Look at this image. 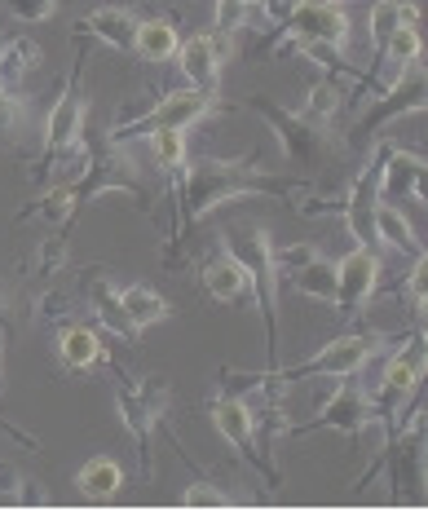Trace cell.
<instances>
[{
    "label": "cell",
    "instance_id": "obj_11",
    "mask_svg": "<svg viewBox=\"0 0 428 512\" xmlns=\"http://www.w3.org/2000/svg\"><path fill=\"white\" fill-rule=\"evenodd\" d=\"M376 287H380V252L353 248L349 256L336 261V301H331V309L340 318H358L362 305L376 296Z\"/></svg>",
    "mask_w": 428,
    "mask_h": 512
},
{
    "label": "cell",
    "instance_id": "obj_8",
    "mask_svg": "<svg viewBox=\"0 0 428 512\" xmlns=\"http://www.w3.org/2000/svg\"><path fill=\"white\" fill-rule=\"evenodd\" d=\"M80 76H84V53H76V67H71L67 89H62L58 106H53L49 120H45V151H40L36 168H31L36 177H45L62 155H71V151L80 146V133H84V93H80Z\"/></svg>",
    "mask_w": 428,
    "mask_h": 512
},
{
    "label": "cell",
    "instance_id": "obj_30",
    "mask_svg": "<svg viewBox=\"0 0 428 512\" xmlns=\"http://www.w3.org/2000/svg\"><path fill=\"white\" fill-rule=\"evenodd\" d=\"M384 62H393V67H406V62H415V58H424V36H420V27H393V36L384 40Z\"/></svg>",
    "mask_w": 428,
    "mask_h": 512
},
{
    "label": "cell",
    "instance_id": "obj_40",
    "mask_svg": "<svg viewBox=\"0 0 428 512\" xmlns=\"http://www.w3.org/2000/svg\"><path fill=\"white\" fill-rule=\"evenodd\" d=\"M23 486H27L23 473H18L14 464L0 460V499H5V504H27V490Z\"/></svg>",
    "mask_w": 428,
    "mask_h": 512
},
{
    "label": "cell",
    "instance_id": "obj_34",
    "mask_svg": "<svg viewBox=\"0 0 428 512\" xmlns=\"http://www.w3.org/2000/svg\"><path fill=\"white\" fill-rule=\"evenodd\" d=\"M296 53H305V58L318 62L323 71L345 67V45H331V40H296Z\"/></svg>",
    "mask_w": 428,
    "mask_h": 512
},
{
    "label": "cell",
    "instance_id": "obj_24",
    "mask_svg": "<svg viewBox=\"0 0 428 512\" xmlns=\"http://www.w3.org/2000/svg\"><path fill=\"white\" fill-rule=\"evenodd\" d=\"M120 305H124V314H128V323H133V332H137V336H142L146 327L164 323V318L173 314V305H168L164 296H159L155 287H146V283L120 287Z\"/></svg>",
    "mask_w": 428,
    "mask_h": 512
},
{
    "label": "cell",
    "instance_id": "obj_31",
    "mask_svg": "<svg viewBox=\"0 0 428 512\" xmlns=\"http://www.w3.org/2000/svg\"><path fill=\"white\" fill-rule=\"evenodd\" d=\"M261 5V0H217V18H212V31L217 36L234 40L243 31V23H248V14Z\"/></svg>",
    "mask_w": 428,
    "mask_h": 512
},
{
    "label": "cell",
    "instance_id": "obj_17",
    "mask_svg": "<svg viewBox=\"0 0 428 512\" xmlns=\"http://www.w3.org/2000/svg\"><path fill=\"white\" fill-rule=\"evenodd\" d=\"M76 36H93L102 40V45L120 49V53H133V40H137V14L124 5H102L93 9L89 18H80Z\"/></svg>",
    "mask_w": 428,
    "mask_h": 512
},
{
    "label": "cell",
    "instance_id": "obj_4",
    "mask_svg": "<svg viewBox=\"0 0 428 512\" xmlns=\"http://www.w3.org/2000/svg\"><path fill=\"white\" fill-rule=\"evenodd\" d=\"M389 345L384 336L376 332H349V336H336L331 345H323L314 358L296 362V367H283V371H256V380H270V384H296V380H318V376H358L362 367H367L371 358L380 354V349Z\"/></svg>",
    "mask_w": 428,
    "mask_h": 512
},
{
    "label": "cell",
    "instance_id": "obj_25",
    "mask_svg": "<svg viewBox=\"0 0 428 512\" xmlns=\"http://www.w3.org/2000/svg\"><path fill=\"white\" fill-rule=\"evenodd\" d=\"M376 234H380V243H389L393 252L424 256V243L415 239V226L406 221V212L398 204H384V199H380V208H376Z\"/></svg>",
    "mask_w": 428,
    "mask_h": 512
},
{
    "label": "cell",
    "instance_id": "obj_26",
    "mask_svg": "<svg viewBox=\"0 0 428 512\" xmlns=\"http://www.w3.org/2000/svg\"><path fill=\"white\" fill-rule=\"evenodd\" d=\"M27 128H31V98L23 102L18 93H5V89H0V151L23 155Z\"/></svg>",
    "mask_w": 428,
    "mask_h": 512
},
{
    "label": "cell",
    "instance_id": "obj_10",
    "mask_svg": "<svg viewBox=\"0 0 428 512\" xmlns=\"http://www.w3.org/2000/svg\"><path fill=\"white\" fill-rule=\"evenodd\" d=\"M420 384H424V336H415L384 362L380 393H376V402H371V407H376V420L380 415H398V407H406V402L420 393Z\"/></svg>",
    "mask_w": 428,
    "mask_h": 512
},
{
    "label": "cell",
    "instance_id": "obj_20",
    "mask_svg": "<svg viewBox=\"0 0 428 512\" xmlns=\"http://www.w3.org/2000/svg\"><path fill=\"white\" fill-rule=\"evenodd\" d=\"M199 279H203V292H208L212 301H221V305H234V301L252 305V283H248V274H243L239 261H230L226 252H221L217 261L203 265Z\"/></svg>",
    "mask_w": 428,
    "mask_h": 512
},
{
    "label": "cell",
    "instance_id": "obj_33",
    "mask_svg": "<svg viewBox=\"0 0 428 512\" xmlns=\"http://www.w3.org/2000/svg\"><path fill=\"white\" fill-rule=\"evenodd\" d=\"M14 23H49L58 14V0H0Z\"/></svg>",
    "mask_w": 428,
    "mask_h": 512
},
{
    "label": "cell",
    "instance_id": "obj_39",
    "mask_svg": "<svg viewBox=\"0 0 428 512\" xmlns=\"http://www.w3.org/2000/svg\"><path fill=\"white\" fill-rule=\"evenodd\" d=\"M424 274H428L424 256H415V270L402 279V296H406V305H411L415 314H424Z\"/></svg>",
    "mask_w": 428,
    "mask_h": 512
},
{
    "label": "cell",
    "instance_id": "obj_2",
    "mask_svg": "<svg viewBox=\"0 0 428 512\" xmlns=\"http://www.w3.org/2000/svg\"><path fill=\"white\" fill-rule=\"evenodd\" d=\"M221 252L239 261V270L252 283V305L265 318V349L270 358L278 354V270H274V239L261 221H239V226L221 230Z\"/></svg>",
    "mask_w": 428,
    "mask_h": 512
},
{
    "label": "cell",
    "instance_id": "obj_36",
    "mask_svg": "<svg viewBox=\"0 0 428 512\" xmlns=\"http://www.w3.org/2000/svg\"><path fill=\"white\" fill-rule=\"evenodd\" d=\"M36 314L45 318V323H71V318H76V301H71L67 292H58V287H53V292H45L36 301Z\"/></svg>",
    "mask_w": 428,
    "mask_h": 512
},
{
    "label": "cell",
    "instance_id": "obj_22",
    "mask_svg": "<svg viewBox=\"0 0 428 512\" xmlns=\"http://www.w3.org/2000/svg\"><path fill=\"white\" fill-rule=\"evenodd\" d=\"M177 18H146L137 23V40H133V53L142 62H173L177 58Z\"/></svg>",
    "mask_w": 428,
    "mask_h": 512
},
{
    "label": "cell",
    "instance_id": "obj_6",
    "mask_svg": "<svg viewBox=\"0 0 428 512\" xmlns=\"http://www.w3.org/2000/svg\"><path fill=\"white\" fill-rule=\"evenodd\" d=\"M168 402H173V384L164 376H142V380H120V389H115V407H120V420L124 429L137 437V446H142V477H151V433L164 424L168 415Z\"/></svg>",
    "mask_w": 428,
    "mask_h": 512
},
{
    "label": "cell",
    "instance_id": "obj_27",
    "mask_svg": "<svg viewBox=\"0 0 428 512\" xmlns=\"http://www.w3.org/2000/svg\"><path fill=\"white\" fill-rule=\"evenodd\" d=\"M76 486L84 499H111L115 490L124 486V468L111 460V455H98V460H89L76 473Z\"/></svg>",
    "mask_w": 428,
    "mask_h": 512
},
{
    "label": "cell",
    "instance_id": "obj_32",
    "mask_svg": "<svg viewBox=\"0 0 428 512\" xmlns=\"http://www.w3.org/2000/svg\"><path fill=\"white\" fill-rule=\"evenodd\" d=\"M393 27H402V9L398 0H376L371 5V49H384V40L393 36Z\"/></svg>",
    "mask_w": 428,
    "mask_h": 512
},
{
    "label": "cell",
    "instance_id": "obj_29",
    "mask_svg": "<svg viewBox=\"0 0 428 512\" xmlns=\"http://www.w3.org/2000/svg\"><path fill=\"white\" fill-rule=\"evenodd\" d=\"M340 106H345V93H340V84L336 80H318L314 89H309L301 115H309V120H318V124H327V120H336Z\"/></svg>",
    "mask_w": 428,
    "mask_h": 512
},
{
    "label": "cell",
    "instance_id": "obj_21",
    "mask_svg": "<svg viewBox=\"0 0 428 512\" xmlns=\"http://www.w3.org/2000/svg\"><path fill=\"white\" fill-rule=\"evenodd\" d=\"M40 62H45V53H40L36 40H27V36L5 40V45H0V89L18 93L31 71H40Z\"/></svg>",
    "mask_w": 428,
    "mask_h": 512
},
{
    "label": "cell",
    "instance_id": "obj_18",
    "mask_svg": "<svg viewBox=\"0 0 428 512\" xmlns=\"http://www.w3.org/2000/svg\"><path fill=\"white\" fill-rule=\"evenodd\" d=\"M58 362L67 371H93L106 362V340L102 332H93V327L84 323H58Z\"/></svg>",
    "mask_w": 428,
    "mask_h": 512
},
{
    "label": "cell",
    "instance_id": "obj_1",
    "mask_svg": "<svg viewBox=\"0 0 428 512\" xmlns=\"http://www.w3.org/2000/svg\"><path fill=\"white\" fill-rule=\"evenodd\" d=\"M168 190L181 204V221L199 226L208 212H217L230 199H256V195H283L296 199L301 181L292 177H274L270 168H261V155H243V159H217V155H199L195 164H181V173L168 177Z\"/></svg>",
    "mask_w": 428,
    "mask_h": 512
},
{
    "label": "cell",
    "instance_id": "obj_19",
    "mask_svg": "<svg viewBox=\"0 0 428 512\" xmlns=\"http://www.w3.org/2000/svg\"><path fill=\"white\" fill-rule=\"evenodd\" d=\"M406 437L402 446L393 451V486H398L402 499H420V486H424V437H420V420H406L402 424Z\"/></svg>",
    "mask_w": 428,
    "mask_h": 512
},
{
    "label": "cell",
    "instance_id": "obj_14",
    "mask_svg": "<svg viewBox=\"0 0 428 512\" xmlns=\"http://www.w3.org/2000/svg\"><path fill=\"white\" fill-rule=\"evenodd\" d=\"M292 40H331V45H349V14L340 0H296L283 18Z\"/></svg>",
    "mask_w": 428,
    "mask_h": 512
},
{
    "label": "cell",
    "instance_id": "obj_42",
    "mask_svg": "<svg viewBox=\"0 0 428 512\" xmlns=\"http://www.w3.org/2000/svg\"><path fill=\"white\" fill-rule=\"evenodd\" d=\"M5 340H9V336H5V332H0V354H5Z\"/></svg>",
    "mask_w": 428,
    "mask_h": 512
},
{
    "label": "cell",
    "instance_id": "obj_12",
    "mask_svg": "<svg viewBox=\"0 0 428 512\" xmlns=\"http://www.w3.org/2000/svg\"><path fill=\"white\" fill-rule=\"evenodd\" d=\"M212 424H217V433L226 437L234 451L243 455L248 464H256L265 477L278 486V468L261 455V442H256V415L248 407V398H230V393H221L217 402H212Z\"/></svg>",
    "mask_w": 428,
    "mask_h": 512
},
{
    "label": "cell",
    "instance_id": "obj_38",
    "mask_svg": "<svg viewBox=\"0 0 428 512\" xmlns=\"http://www.w3.org/2000/svg\"><path fill=\"white\" fill-rule=\"evenodd\" d=\"M270 256H274L278 279H283V274H292L296 265H305L309 256H318V248H314V243H287V248H274Z\"/></svg>",
    "mask_w": 428,
    "mask_h": 512
},
{
    "label": "cell",
    "instance_id": "obj_16",
    "mask_svg": "<svg viewBox=\"0 0 428 512\" xmlns=\"http://www.w3.org/2000/svg\"><path fill=\"white\" fill-rule=\"evenodd\" d=\"M380 199L384 204H402V199H424V155L393 146L380 168Z\"/></svg>",
    "mask_w": 428,
    "mask_h": 512
},
{
    "label": "cell",
    "instance_id": "obj_15",
    "mask_svg": "<svg viewBox=\"0 0 428 512\" xmlns=\"http://www.w3.org/2000/svg\"><path fill=\"white\" fill-rule=\"evenodd\" d=\"M76 292H80V301L89 305V314L98 318V327H106L111 336H120V340H137L133 332V323H128V314H124V305H120V287H115V279L106 270H84L80 274V283H76Z\"/></svg>",
    "mask_w": 428,
    "mask_h": 512
},
{
    "label": "cell",
    "instance_id": "obj_41",
    "mask_svg": "<svg viewBox=\"0 0 428 512\" xmlns=\"http://www.w3.org/2000/svg\"><path fill=\"white\" fill-rule=\"evenodd\" d=\"M0 332L9 336V301H5V292H0Z\"/></svg>",
    "mask_w": 428,
    "mask_h": 512
},
{
    "label": "cell",
    "instance_id": "obj_3",
    "mask_svg": "<svg viewBox=\"0 0 428 512\" xmlns=\"http://www.w3.org/2000/svg\"><path fill=\"white\" fill-rule=\"evenodd\" d=\"M243 106L256 111L265 124L274 128V137H278V146H283L287 164H292L301 177L323 173L331 159L345 151V146H340L336 137L327 133V124L309 120V115H301V111H287V106H278V102L265 98V93H252V98H243Z\"/></svg>",
    "mask_w": 428,
    "mask_h": 512
},
{
    "label": "cell",
    "instance_id": "obj_23",
    "mask_svg": "<svg viewBox=\"0 0 428 512\" xmlns=\"http://www.w3.org/2000/svg\"><path fill=\"white\" fill-rule=\"evenodd\" d=\"M283 279L292 283L301 296H309V301H323V305L336 301V261H327L323 252L309 256L305 265H296V270L283 274Z\"/></svg>",
    "mask_w": 428,
    "mask_h": 512
},
{
    "label": "cell",
    "instance_id": "obj_35",
    "mask_svg": "<svg viewBox=\"0 0 428 512\" xmlns=\"http://www.w3.org/2000/svg\"><path fill=\"white\" fill-rule=\"evenodd\" d=\"M67 265V230H53L45 243H40V261H36V274H58Z\"/></svg>",
    "mask_w": 428,
    "mask_h": 512
},
{
    "label": "cell",
    "instance_id": "obj_13",
    "mask_svg": "<svg viewBox=\"0 0 428 512\" xmlns=\"http://www.w3.org/2000/svg\"><path fill=\"white\" fill-rule=\"evenodd\" d=\"M230 45L234 40L217 36V31H199V36L181 40L173 62L181 67V76L195 84V89L217 93L221 89V67H226V58H230Z\"/></svg>",
    "mask_w": 428,
    "mask_h": 512
},
{
    "label": "cell",
    "instance_id": "obj_37",
    "mask_svg": "<svg viewBox=\"0 0 428 512\" xmlns=\"http://www.w3.org/2000/svg\"><path fill=\"white\" fill-rule=\"evenodd\" d=\"M181 504H186V508H234V499L221 495L212 482H195L186 495H181Z\"/></svg>",
    "mask_w": 428,
    "mask_h": 512
},
{
    "label": "cell",
    "instance_id": "obj_28",
    "mask_svg": "<svg viewBox=\"0 0 428 512\" xmlns=\"http://www.w3.org/2000/svg\"><path fill=\"white\" fill-rule=\"evenodd\" d=\"M146 142H151L155 168H164L168 177L181 173V164L190 159V151H186V128H159V133H151Z\"/></svg>",
    "mask_w": 428,
    "mask_h": 512
},
{
    "label": "cell",
    "instance_id": "obj_5",
    "mask_svg": "<svg viewBox=\"0 0 428 512\" xmlns=\"http://www.w3.org/2000/svg\"><path fill=\"white\" fill-rule=\"evenodd\" d=\"M212 106H217V93H203L195 84H190V89H173V93H164V98H155L146 111L124 115V120L111 128L106 142L128 146V142H142V137L159 133V128H190V124H199Z\"/></svg>",
    "mask_w": 428,
    "mask_h": 512
},
{
    "label": "cell",
    "instance_id": "obj_9",
    "mask_svg": "<svg viewBox=\"0 0 428 512\" xmlns=\"http://www.w3.org/2000/svg\"><path fill=\"white\" fill-rule=\"evenodd\" d=\"M376 420V407H371L367 389L362 384H340L336 393L323 402V411L305 424H287V433H340V437H358L362 429H371Z\"/></svg>",
    "mask_w": 428,
    "mask_h": 512
},
{
    "label": "cell",
    "instance_id": "obj_7",
    "mask_svg": "<svg viewBox=\"0 0 428 512\" xmlns=\"http://www.w3.org/2000/svg\"><path fill=\"white\" fill-rule=\"evenodd\" d=\"M424 89H428V71H424V58H415V62H406V67L398 71V80L384 89V98L380 102H371V111L362 115L358 124H353V137H349V146H371L376 142V133L389 120H398V115H411V111H424L428 98H424Z\"/></svg>",
    "mask_w": 428,
    "mask_h": 512
}]
</instances>
